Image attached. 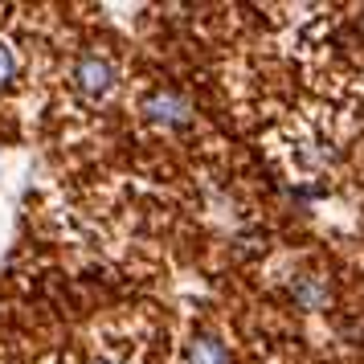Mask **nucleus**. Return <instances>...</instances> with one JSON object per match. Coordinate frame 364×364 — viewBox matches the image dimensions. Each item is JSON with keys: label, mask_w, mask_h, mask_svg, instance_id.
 Instances as JSON below:
<instances>
[{"label": "nucleus", "mask_w": 364, "mask_h": 364, "mask_svg": "<svg viewBox=\"0 0 364 364\" xmlns=\"http://www.w3.org/2000/svg\"><path fill=\"white\" fill-rule=\"evenodd\" d=\"M115 86H119V74L102 53H82V58L74 62V90H78L82 99L102 102V99H111Z\"/></svg>", "instance_id": "nucleus-1"}, {"label": "nucleus", "mask_w": 364, "mask_h": 364, "mask_svg": "<svg viewBox=\"0 0 364 364\" xmlns=\"http://www.w3.org/2000/svg\"><path fill=\"white\" fill-rule=\"evenodd\" d=\"M144 115L156 123V127H164V132H181L193 123V102L184 99L181 90H156L148 102H144Z\"/></svg>", "instance_id": "nucleus-2"}, {"label": "nucleus", "mask_w": 364, "mask_h": 364, "mask_svg": "<svg viewBox=\"0 0 364 364\" xmlns=\"http://www.w3.org/2000/svg\"><path fill=\"white\" fill-rule=\"evenodd\" d=\"M287 295L303 311H323L331 303V287L319 270H295V279L287 282Z\"/></svg>", "instance_id": "nucleus-3"}, {"label": "nucleus", "mask_w": 364, "mask_h": 364, "mask_svg": "<svg viewBox=\"0 0 364 364\" xmlns=\"http://www.w3.org/2000/svg\"><path fill=\"white\" fill-rule=\"evenodd\" d=\"M184 364H230V348L221 344V336L200 331L184 344Z\"/></svg>", "instance_id": "nucleus-4"}, {"label": "nucleus", "mask_w": 364, "mask_h": 364, "mask_svg": "<svg viewBox=\"0 0 364 364\" xmlns=\"http://www.w3.org/2000/svg\"><path fill=\"white\" fill-rule=\"evenodd\" d=\"M13 74H17V58H13L9 46H0V90L13 82Z\"/></svg>", "instance_id": "nucleus-5"}, {"label": "nucleus", "mask_w": 364, "mask_h": 364, "mask_svg": "<svg viewBox=\"0 0 364 364\" xmlns=\"http://www.w3.org/2000/svg\"><path fill=\"white\" fill-rule=\"evenodd\" d=\"M95 364H127V360H119V356H99Z\"/></svg>", "instance_id": "nucleus-6"}]
</instances>
